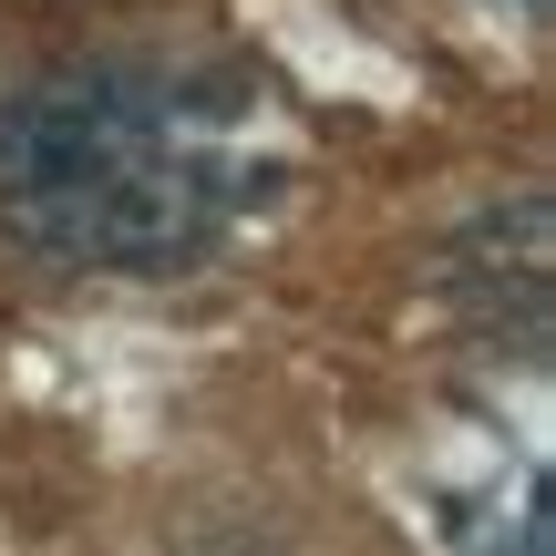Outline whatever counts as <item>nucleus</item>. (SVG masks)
Instances as JSON below:
<instances>
[{
	"label": "nucleus",
	"instance_id": "obj_1",
	"mask_svg": "<svg viewBox=\"0 0 556 556\" xmlns=\"http://www.w3.org/2000/svg\"><path fill=\"white\" fill-rule=\"evenodd\" d=\"M268 165L217 144V93L155 62H62L0 93V217L103 278H176L258 206Z\"/></svg>",
	"mask_w": 556,
	"mask_h": 556
}]
</instances>
